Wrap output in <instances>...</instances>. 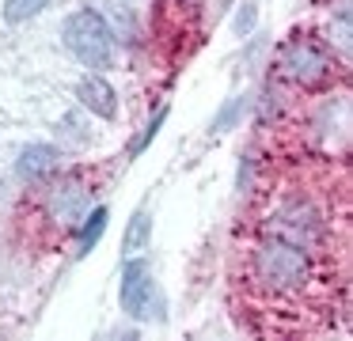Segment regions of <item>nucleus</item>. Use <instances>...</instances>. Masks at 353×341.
<instances>
[{
    "label": "nucleus",
    "instance_id": "423d86ee",
    "mask_svg": "<svg viewBox=\"0 0 353 341\" xmlns=\"http://www.w3.org/2000/svg\"><path fill=\"white\" fill-rule=\"evenodd\" d=\"M88 209H92V194L77 174H61V182H54L46 189V216L61 231H77L80 220L88 216Z\"/></svg>",
    "mask_w": 353,
    "mask_h": 341
},
{
    "label": "nucleus",
    "instance_id": "2eb2a0df",
    "mask_svg": "<svg viewBox=\"0 0 353 341\" xmlns=\"http://www.w3.org/2000/svg\"><path fill=\"white\" fill-rule=\"evenodd\" d=\"M254 23H259V8H254V4H243V8L236 12V23H232V27H236L239 38H247V34L254 30Z\"/></svg>",
    "mask_w": 353,
    "mask_h": 341
},
{
    "label": "nucleus",
    "instance_id": "4468645a",
    "mask_svg": "<svg viewBox=\"0 0 353 341\" xmlns=\"http://www.w3.org/2000/svg\"><path fill=\"white\" fill-rule=\"evenodd\" d=\"M338 42V50L350 53V8L338 12V27H330V45Z\"/></svg>",
    "mask_w": 353,
    "mask_h": 341
},
{
    "label": "nucleus",
    "instance_id": "39448f33",
    "mask_svg": "<svg viewBox=\"0 0 353 341\" xmlns=\"http://www.w3.org/2000/svg\"><path fill=\"white\" fill-rule=\"evenodd\" d=\"M277 72L289 83H300V87H319L334 76V61L312 38H289L277 53Z\"/></svg>",
    "mask_w": 353,
    "mask_h": 341
},
{
    "label": "nucleus",
    "instance_id": "dca6fc26",
    "mask_svg": "<svg viewBox=\"0 0 353 341\" xmlns=\"http://www.w3.org/2000/svg\"><path fill=\"white\" fill-rule=\"evenodd\" d=\"M243 110H247V99H232V103L221 110V118L213 121V129H216V133H224V129H228V125H232V121H236Z\"/></svg>",
    "mask_w": 353,
    "mask_h": 341
},
{
    "label": "nucleus",
    "instance_id": "20e7f679",
    "mask_svg": "<svg viewBox=\"0 0 353 341\" xmlns=\"http://www.w3.org/2000/svg\"><path fill=\"white\" fill-rule=\"evenodd\" d=\"M118 303H122V315L133 318V322H152V318H160L163 300H160V288H156V273L141 254L125 258L122 280H118Z\"/></svg>",
    "mask_w": 353,
    "mask_h": 341
},
{
    "label": "nucleus",
    "instance_id": "9b49d317",
    "mask_svg": "<svg viewBox=\"0 0 353 341\" xmlns=\"http://www.w3.org/2000/svg\"><path fill=\"white\" fill-rule=\"evenodd\" d=\"M57 136H65L69 144H92V129H88V121L80 118V114H61V121H57Z\"/></svg>",
    "mask_w": 353,
    "mask_h": 341
},
{
    "label": "nucleus",
    "instance_id": "1a4fd4ad",
    "mask_svg": "<svg viewBox=\"0 0 353 341\" xmlns=\"http://www.w3.org/2000/svg\"><path fill=\"white\" fill-rule=\"evenodd\" d=\"M148 242H152V212H148V209H137V212L130 216V224H125L122 254L133 258V254H141V250H148Z\"/></svg>",
    "mask_w": 353,
    "mask_h": 341
},
{
    "label": "nucleus",
    "instance_id": "f8f14e48",
    "mask_svg": "<svg viewBox=\"0 0 353 341\" xmlns=\"http://www.w3.org/2000/svg\"><path fill=\"white\" fill-rule=\"evenodd\" d=\"M50 0H4V19L8 23H27L39 12H46Z\"/></svg>",
    "mask_w": 353,
    "mask_h": 341
},
{
    "label": "nucleus",
    "instance_id": "f257e3e1",
    "mask_svg": "<svg viewBox=\"0 0 353 341\" xmlns=\"http://www.w3.org/2000/svg\"><path fill=\"white\" fill-rule=\"evenodd\" d=\"M251 277L274 296H300V292H307L312 280H315L312 250H300L285 239L266 235V239L251 250Z\"/></svg>",
    "mask_w": 353,
    "mask_h": 341
},
{
    "label": "nucleus",
    "instance_id": "6e6552de",
    "mask_svg": "<svg viewBox=\"0 0 353 341\" xmlns=\"http://www.w3.org/2000/svg\"><path fill=\"white\" fill-rule=\"evenodd\" d=\"M77 103L84 106L92 118H107L110 121L118 114V91L110 87L99 72H88L84 80L77 83Z\"/></svg>",
    "mask_w": 353,
    "mask_h": 341
},
{
    "label": "nucleus",
    "instance_id": "7ed1b4c3",
    "mask_svg": "<svg viewBox=\"0 0 353 341\" xmlns=\"http://www.w3.org/2000/svg\"><path fill=\"white\" fill-rule=\"evenodd\" d=\"M266 235L285 239L300 250H319L327 239V216L307 197H289V201H277L266 216Z\"/></svg>",
    "mask_w": 353,
    "mask_h": 341
},
{
    "label": "nucleus",
    "instance_id": "ddd939ff",
    "mask_svg": "<svg viewBox=\"0 0 353 341\" xmlns=\"http://www.w3.org/2000/svg\"><path fill=\"white\" fill-rule=\"evenodd\" d=\"M163 121H168V106H160V110H156V118H152V121H148V125H145V133H141L137 141H133V148H130L133 156H141V152H145L148 144L156 141V133H160V125H163Z\"/></svg>",
    "mask_w": 353,
    "mask_h": 341
},
{
    "label": "nucleus",
    "instance_id": "f03ea898",
    "mask_svg": "<svg viewBox=\"0 0 353 341\" xmlns=\"http://www.w3.org/2000/svg\"><path fill=\"white\" fill-rule=\"evenodd\" d=\"M61 42L84 68H110L118 57V34L95 8H80L61 23Z\"/></svg>",
    "mask_w": 353,
    "mask_h": 341
},
{
    "label": "nucleus",
    "instance_id": "0eeeda50",
    "mask_svg": "<svg viewBox=\"0 0 353 341\" xmlns=\"http://www.w3.org/2000/svg\"><path fill=\"white\" fill-rule=\"evenodd\" d=\"M16 171L19 178L27 182H46L61 171V148L57 144H27L16 159Z\"/></svg>",
    "mask_w": 353,
    "mask_h": 341
},
{
    "label": "nucleus",
    "instance_id": "9d476101",
    "mask_svg": "<svg viewBox=\"0 0 353 341\" xmlns=\"http://www.w3.org/2000/svg\"><path fill=\"white\" fill-rule=\"evenodd\" d=\"M103 231H107V209H103V205H95V209H88V216L80 220V227H77L80 254H88V250L103 239Z\"/></svg>",
    "mask_w": 353,
    "mask_h": 341
}]
</instances>
